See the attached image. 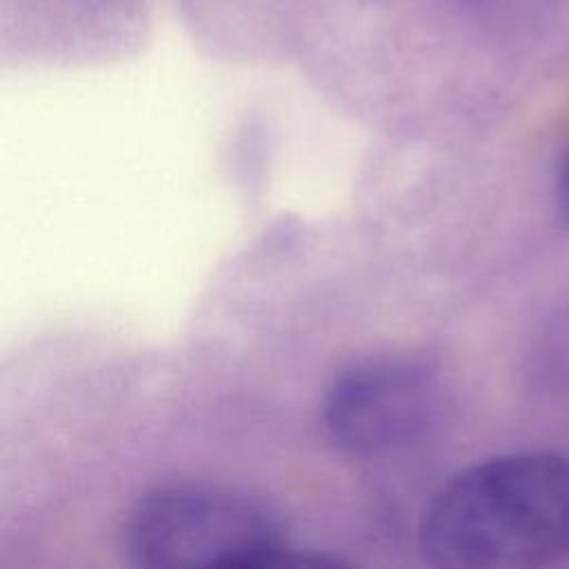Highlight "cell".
Listing matches in <instances>:
<instances>
[{
  "label": "cell",
  "mask_w": 569,
  "mask_h": 569,
  "mask_svg": "<svg viewBox=\"0 0 569 569\" xmlns=\"http://www.w3.org/2000/svg\"><path fill=\"white\" fill-rule=\"evenodd\" d=\"M422 558L442 569H533L569 553V460L516 451L445 480L418 525Z\"/></svg>",
  "instance_id": "obj_1"
},
{
  "label": "cell",
  "mask_w": 569,
  "mask_h": 569,
  "mask_svg": "<svg viewBox=\"0 0 569 569\" xmlns=\"http://www.w3.org/2000/svg\"><path fill=\"white\" fill-rule=\"evenodd\" d=\"M122 547L131 562L153 569L327 565L289 547L267 500L211 482H173L142 493L127 513Z\"/></svg>",
  "instance_id": "obj_2"
},
{
  "label": "cell",
  "mask_w": 569,
  "mask_h": 569,
  "mask_svg": "<svg viewBox=\"0 0 569 569\" xmlns=\"http://www.w3.org/2000/svg\"><path fill=\"white\" fill-rule=\"evenodd\" d=\"M442 409V382L429 365L378 356L333 376L322 398L320 422L342 453L380 458L422 442Z\"/></svg>",
  "instance_id": "obj_3"
},
{
  "label": "cell",
  "mask_w": 569,
  "mask_h": 569,
  "mask_svg": "<svg viewBox=\"0 0 569 569\" xmlns=\"http://www.w3.org/2000/svg\"><path fill=\"white\" fill-rule=\"evenodd\" d=\"M536 380L551 391H569V302L551 313L531 353Z\"/></svg>",
  "instance_id": "obj_4"
},
{
  "label": "cell",
  "mask_w": 569,
  "mask_h": 569,
  "mask_svg": "<svg viewBox=\"0 0 569 569\" xmlns=\"http://www.w3.org/2000/svg\"><path fill=\"white\" fill-rule=\"evenodd\" d=\"M553 209L558 222L569 229V147L560 153L553 171Z\"/></svg>",
  "instance_id": "obj_5"
}]
</instances>
